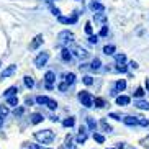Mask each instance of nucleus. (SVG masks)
Returning a JSON list of instances; mask_svg holds the SVG:
<instances>
[{
  "label": "nucleus",
  "mask_w": 149,
  "mask_h": 149,
  "mask_svg": "<svg viewBox=\"0 0 149 149\" xmlns=\"http://www.w3.org/2000/svg\"><path fill=\"white\" fill-rule=\"evenodd\" d=\"M88 43L97 44V43H98V36H97V35H88Z\"/></svg>",
  "instance_id": "nucleus-38"
},
{
  "label": "nucleus",
  "mask_w": 149,
  "mask_h": 149,
  "mask_svg": "<svg viewBox=\"0 0 149 149\" xmlns=\"http://www.w3.org/2000/svg\"><path fill=\"white\" fill-rule=\"evenodd\" d=\"M15 72H17V66H15V64L7 66L3 70H2V74H0V80H5V79H8V77H12Z\"/></svg>",
  "instance_id": "nucleus-6"
},
{
  "label": "nucleus",
  "mask_w": 149,
  "mask_h": 149,
  "mask_svg": "<svg viewBox=\"0 0 149 149\" xmlns=\"http://www.w3.org/2000/svg\"><path fill=\"white\" fill-rule=\"evenodd\" d=\"M57 88H59V90H61V92H66L67 88H69V85H67V84L64 82V80H62V82L59 84V85H57Z\"/></svg>",
  "instance_id": "nucleus-39"
},
{
  "label": "nucleus",
  "mask_w": 149,
  "mask_h": 149,
  "mask_svg": "<svg viewBox=\"0 0 149 149\" xmlns=\"http://www.w3.org/2000/svg\"><path fill=\"white\" fill-rule=\"evenodd\" d=\"M30 149H40V146H38V144H31Z\"/></svg>",
  "instance_id": "nucleus-48"
},
{
  "label": "nucleus",
  "mask_w": 149,
  "mask_h": 149,
  "mask_svg": "<svg viewBox=\"0 0 149 149\" xmlns=\"http://www.w3.org/2000/svg\"><path fill=\"white\" fill-rule=\"evenodd\" d=\"M48 149H51V148H48Z\"/></svg>",
  "instance_id": "nucleus-53"
},
{
  "label": "nucleus",
  "mask_w": 149,
  "mask_h": 149,
  "mask_svg": "<svg viewBox=\"0 0 149 149\" xmlns=\"http://www.w3.org/2000/svg\"><path fill=\"white\" fill-rule=\"evenodd\" d=\"M93 20H95V22H98V23H103V25H105L108 18H107V15L103 13V12H98V13H93Z\"/></svg>",
  "instance_id": "nucleus-16"
},
{
  "label": "nucleus",
  "mask_w": 149,
  "mask_h": 149,
  "mask_svg": "<svg viewBox=\"0 0 149 149\" xmlns=\"http://www.w3.org/2000/svg\"><path fill=\"white\" fill-rule=\"evenodd\" d=\"M51 12H53L54 17H59V15H61V10L57 8V7H51Z\"/></svg>",
  "instance_id": "nucleus-43"
},
{
  "label": "nucleus",
  "mask_w": 149,
  "mask_h": 149,
  "mask_svg": "<svg viewBox=\"0 0 149 149\" xmlns=\"http://www.w3.org/2000/svg\"><path fill=\"white\" fill-rule=\"evenodd\" d=\"M113 66H115V69H113V70H116V72H121V74L128 72V67L125 66V62H115Z\"/></svg>",
  "instance_id": "nucleus-19"
},
{
  "label": "nucleus",
  "mask_w": 149,
  "mask_h": 149,
  "mask_svg": "<svg viewBox=\"0 0 149 149\" xmlns=\"http://www.w3.org/2000/svg\"><path fill=\"white\" fill-rule=\"evenodd\" d=\"M35 102H36V103H40V105H46L49 110H56V108H57V102H56V100H53V98H49V97L38 95Z\"/></svg>",
  "instance_id": "nucleus-4"
},
{
  "label": "nucleus",
  "mask_w": 149,
  "mask_h": 149,
  "mask_svg": "<svg viewBox=\"0 0 149 149\" xmlns=\"http://www.w3.org/2000/svg\"><path fill=\"white\" fill-rule=\"evenodd\" d=\"M61 59L64 62H70L72 61V53H70L67 48H62V51H61Z\"/></svg>",
  "instance_id": "nucleus-15"
},
{
  "label": "nucleus",
  "mask_w": 149,
  "mask_h": 149,
  "mask_svg": "<svg viewBox=\"0 0 149 149\" xmlns=\"http://www.w3.org/2000/svg\"><path fill=\"white\" fill-rule=\"evenodd\" d=\"M15 116H22L23 113H25V108H23V107H18V108H15Z\"/></svg>",
  "instance_id": "nucleus-40"
},
{
  "label": "nucleus",
  "mask_w": 149,
  "mask_h": 149,
  "mask_svg": "<svg viewBox=\"0 0 149 149\" xmlns=\"http://www.w3.org/2000/svg\"><path fill=\"white\" fill-rule=\"evenodd\" d=\"M123 123H125L126 126H138V125H139V120H138V116H125V118H123Z\"/></svg>",
  "instance_id": "nucleus-12"
},
{
  "label": "nucleus",
  "mask_w": 149,
  "mask_h": 149,
  "mask_svg": "<svg viewBox=\"0 0 149 149\" xmlns=\"http://www.w3.org/2000/svg\"><path fill=\"white\" fill-rule=\"evenodd\" d=\"M79 100H80V103H82L85 108L93 107V95L90 92H87V90H80L79 92Z\"/></svg>",
  "instance_id": "nucleus-2"
},
{
  "label": "nucleus",
  "mask_w": 149,
  "mask_h": 149,
  "mask_svg": "<svg viewBox=\"0 0 149 149\" xmlns=\"http://www.w3.org/2000/svg\"><path fill=\"white\" fill-rule=\"evenodd\" d=\"M64 82H66L67 85H74V82H75V74L74 72H67V74L64 75Z\"/></svg>",
  "instance_id": "nucleus-18"
},
{
  "label": "nucleus",
  "mask_w": 149,
  "mask_h": 149,
  "mask_svg": "<svg viewBox=\"0 0 149 149\" xmlns=\"http://www.w3.org/2000/svg\"><path fill=\"white\" fill-rule=\"evenodd\" d=\"M130 67H131V69H138V62L131 61V62H130Z\"/></svg>",
  "instance_id": "nucleus-46"
},
{
  "label": "nucleus",
  "mask_w": 149,
  "mask_h": 149,
  "mask_svg": "<svg viewBox=\"0 0 149 149\" xmlns=\"http://www.w3.org/2000/svg\"><path fill=\"white\" fill-rule=\"evenodd\" d=\"M87 126L92 130V131H95V128H97V121L93 118H90V116H87Z\"/></svg>",
  "instance_id": "nucleus-32"
},
{
  "label": "nucleus",
  "mask_w": 149,
  "mask_h": 149,
  "mask_svg": "<svg viewBox=\"0 0 149 149\" xmlns=\"http://www.w3.org/2000/svg\"><path fill=\"white\" fill-rule=\"evenodd\" d=\"M72 41H74V33L69 31V30H64L57 35V43L62 44V46H66V44L72 43Z\"/></svg>",
  "instance_id": "nucleus-3"
},
{
  "label": "nucleus",
  "mask_w": 149,
  "mask_h": 149,
  "mask_svg": "<svg viewBox=\"0 0 149 149\" xmlns=\"http://www.w3.org/2000/svg\"><path fill=\"white\" fill-rule=\"evenodd\" d=\"M146 88L149 90V79H146Z\"/></svg>",
  "instance_id": "nucleus-50"
},
{
  "label": "nucleus",
  "mask_w": 149,
  "mask_h": 149,
  "mask_svg": "<svg viewBox=\"0 0 149 149\" xmlns=\"http://www.w3.org/2000/svg\"><path fill=\"white\" fill-rule=\"evenodd\" d=\"M100 67H102V61L98 59V57H95V59L92 61V64H90V69H92V70H98Z\"/></svg>",
  "instance_id": "nucleus-27"
},
{
  "label": "nucleus",
  "mask_w": 149,
  "mask_h": 149,
  "mask_svg": "<svg viewBox=\"0 0 149 149\" xmlns=\"http://www.w3.org/2000/svg\"><path fill=\"white\" fill-rule=\"evenodd\" d=\"M25 103H26V105H33V98H30V97H28L26 100H25Z\"/></svg>",
  "instance_id": "nucleus-47"
},
{
  "label": "nucleus",
  "mask_w": 149,
  "mask_h": 149,
  "mask_svg": "<svg viewBox=\"0 0 149 149\" xmlns=\"http://www.w3.org/2000/svg\"><path fill=\"white\" fill-rule=\"evenodd\" d=\"M93 105H95L97 108H103V107L107 105V102L103 100V98H100V97H97V98H93Z\"/></svg>",
  "instance_id": "nucleus-26"
},
{
  "label": "nucleus",
  "mask_w": 149,
  "mask_h": 149,
  "mask_svg": "<svg viewBox=\"0 0 149 149\" xmlns=\"http://www.w3.org/2000/svg\"><path fill=\"white\" fill-rule=\"evenodd\" d=\"M43 115H40V113H33L31 115V123H33V125H38V123H41L43 121Z\"/></svg>",
  "instance_id": "nucleus-24"
},
{
  "label": "nucleus",
  "mask_w": 149,
  "mask_h": 149,
  "mask_svg": "<svg viewBox=\"0 0 149 149\" xmlns=\"http://www.w3.org/2000/svg\"><path fill=\"white\" fill-rule=\"evenodd\" d=\"M87 141V128L85 126H80L79 128V134H77V139H75V143L77 144H84Z\"/></svg>",
  "instance_id": "nucleus-11"
},
{
  "label": "nucleus",
  "mask_w": 149,
  "mask_h": 149,
  "mask_svg": "<svg viewBox=\"0 0 149 149\" xmlns=\"http://www.w3.org/2000/svg\"><path fill=\"white\" fill-rule=\"evenodd\" d=\"M103 54H107V56H113L115 54V46L113 44H107L105 48H103Z\"/></svg>",
  "instance_id": "nucleus-23"
},
{
  "label": "nucleus",
  "mask_w": 149,
  "mask_h": 149,
  "mask_svg": "<svg viewBox=\"0 0 149 149\" xmlns=\"http://www.w3.org/2000/svg\"><path fill=\"white\" fill-rule=\"evenodd\" d=\"M108 35V26L107 25H103L102 26V30H100V33H98V36H107Z\"/></svg>",
  "instance_id": "nucleus-41"
},
{
  "label": "nucleus",
  "mask_w": 149,
  "mask_h": 149,
  "mask_svg": "<svg viewBox=\"0 0 149 149\" xmlns=\"http://www.w3.org/2000/svg\"><path fill=\"white\" fill-rule=\"evenodd\" d=\"M130 102H131V98L128 95H118L116 97V105L118 107H126V105H130Z\"/></svg>",
  "instance_id": "nucleus-13"
},
{
  "label": "nucleus",
  "mask_w": 149,
  "mask_h": 149,
  "mask_svg": "<svg viewBox=\"0 0 149 149\" xmlns=\"http://www.w3.org/2000/svg\"><path fill=\"white\" fill-rule=\"evenodd\" d=\"M98 126H100L105 133H110V131H111V126H110L108 123H107V120H102V121L98 123Z\"/></svg>",
  "instance_id": "nucleus-29"
},
{
  "label": "nucleus",
  "mask_w": 149,
  "mask_h": 149,
  "mask_svg": "<svg viewBox=\"0 0 149 149\" xmlns=\"http://www.w3.org/2000/svg\"><path fill=\"white\" fill-rule=\"evenodd\" d=\"M54 80H56V74H54L53 70H48V72L44 74V82H46V88H48V90H53Z\"/></svg>",
  "instance_id": "nucleus-7"
},
{
  "label": "nucleus",
  "mask_w": 149,
  "mask_h": 149,
  "mask_svg": "<svg viewBox=\"0 0 149 149\" xmlns=\"http://www.w3.org/2000/svg\"><path fill=\"white\" fill-rule=\"evenodd\" d=\"M115 90H116V92H123V90H125V88H126V80L125 79H120V80H116V84H115Z\"/></svg>",
  "instance_id": "nucleus-17"
},
{
  "label": "nucleus",
  "mask_w": 149,
  "mask_h": 149,
  "mask_svg": "<svg viewBox=\"0 0 149 149\" xmlns=\"http://www.w3.org/2000/svg\"><path fill=\"white\" fill-rule=\"evenodd\" d=\"M74 125H75V118H72V116H69V118H66L62 121V126L64 128H72Z\"/></svg>",
  "instance_id": "nucleus-22"
},
{
  "label": "nucleus",
  "mask_w": 149,
  "mask_h": 149,
  "mask_svg": "<svg viewBox=\"0 0 149 149\" xmlns=\"http://www.w3.org/2000/svg\"><path fill=\"white\" fill-rule=\"evenodd\" d=\"M66 149H77L74 146V143H72V134H67L66 136V146H64Z\"/></svg>",
  "instance_id": "nucleus-25"
},
{
  "label": "nucleus",
  "mask_w": 149,
  "mask_h": 149,
  "mask_svg": "<svg viewBox=\"0 0 149 149\" xmlns=\"http://www.w3.org/2000/svg\"><path fill=\"white\" fill-rule=\"evenodd\" d=\"M8 111H10V110H8V107H7V105H0V116H3V118H5V116L8 115Z\"/></svg>",
  "instance_id": "nucleus-35"
},
{
  "label": "nucleus",
  "mask_w": 149,
  "mask_h": 149,
  "mask_svg": "<svg viewBox=\"0 0 149 149\" xmlns=\"http://www.w3.org/2000/svg\"><path fill=\"white\" fill-rule=\"evenodd\" d=\"M49 61V53L48 51H43V53H40L38 56H36V59H35V66L36 67H43V66H46V62Z\"/></svg>",
  "instance_id": "nucleus-5"
},
{
  "label": "nucleus",
  "mask_w": 149,
  "mask_h": 149,
  "mask_svg": "<svg viewBox=\"0 0 149 149\" xmlns=\"http://www.w3.org/2000/svg\"><path fill=\"white\" fill-rule=\"evenodd\" d=\"M77 20H79V13H72V17L67 18V25H75Z\"/></svg>",
  "instance_id": "nucleus-34"
},
{
  "label": "nucleus",
  "mask_w": 149,
  "mask_h": 149,
  "mask_svg": "<svg viewBox=\"0 0 149 149\" xmlns=\"http://www.w3.org/2000/svg\"><path fill=\"white\" fill-rule=\"evenodd\" d=\"M108 118H113V120H116V121H120V120H121V116H120V115H116V113H110Z\"/></svg>",
  "instance_id": "nucleus-45"
},
{
  "label": "nucleus",
  "mask_w": 149,
  "mask_h": 149,
  "mask_svg": "<svg viewBox=\"0 0 149 149\" xmlns=\"http://www.w3.org/2000/svg\"><path fill=\"white\" fill-rule=\"evenodd\" d=\"M134 107L139 110H149V102L143 100V98H136L134 100Z\"/></svg>",
  "instance_id": "nucleus-14"
},
{
  "label": "nucleus",
  "mask_w": 149,
  "mask_h": 149,
  "mask_svg": "<svg viewBox=\"0 0 149 149\" xmlns=\"http://www.w3.org/2000/svg\"><path fill=\"white\" fill-rule=\"evenodd\" d=\"M115 56V62H126V54L125 53H118V54H113Z\"/></svg>",
  "instance_id": "nucleus-30"
},
{
  "label": "nucleus",
  "mask_w": 149,
  "mask_h": 149,
  "mask_svg": "<svg viewBox=\"0 0 149 149\" xmlns=\"http://www.w3.org/2000/svg\"><path fill=\"white\" fill-rule=\"evenodd\" d=\"M56 138L53 130H41V131H36L35 133V139L41 144H51Z\"/></svg>",
  "instance_id": "nucleus-1"
},
{
  "label": "nucleus",
  "mask_w": 149,
  "mask_h": 149,
  "mask_svg": "<svg viewBox=\"0 0 149 149\" xmlns=\"http://www.w3.org/2000/svg\"><path fill=\"white\" fill-rule=\"evenodd\" d=\"M2 125H3V116H0V128H2Z\"/></svg>",
  "instance_id": "nucleus-49"
},
{
  "label": "nucleus",
  "mask_w": 149,
  "mask_h": 149,
  "mask_svg": "<svg viewBox=\"0 0 149 149\" xmlns=\"http://www.w3.org/2000/svg\"><path fill=\"white\" fill-rule=\"evenodd\" d=\"M0 67H2V61H0Z\"/></svg>",
  "instance_id": "nucleus-51"
},
{
  "label": "nucleus",
  "mask_w": 149,
  "mask_h": 149,
  "mask_svg": "<svg viewBox=\"0 0 149 149\" xmlns=\"http://www.w3.org/2000/svg\"><path fill=\"white\" fill-rule=\"evenodd\" d=\"M88 8L92 10L93 13H98V12H105V5L100 3L98 0H92V2L88 3Z\"/></svg>",
  "instance_id": "nucleus-9"
},
{
  "label": "nucleus",
  "mask_w": 149,
  "mask_h": 149,
  "mask_svg": "<svg viewBox=\"0 0 149 149\" xmlns=\"http://www.w3.org/2000/svg\"><path fill=\"white\" fill-rule=\"evenodd\" d=\"M144 88H143V87H138V88H136V90H134V93H133V95H134V98H143V97H144Z\"/></svg>",
  "instance_id": "nucleus-31"
},
{
  "label": "nucleus",
  "mask_w": 149,
  "mask_h": 149,
  "mask_svg": "<svg viewBox=\"0 0 149 149\" xmlns=\"http://www.w3.org/2000/svg\"><path fill=\"white\" fill-rule=\"evenodd\" d=\"M70 53H74V56H77L79 59H85V57H88V51L87 49L80 48V46H74L72 49H69Z\"/></svg>",
  "instance_id": "nucleus-8"
},
{
  "label": "nucleus",
  "mask_w": 149,
  "mask_h": 149,
  "mask_svg": "<svg viewBox=\"0 0 149 149\" xmlns=\"http://www.w3.org/2000/svg\"><path fill=\"white\" fill-rule=\"evenodd\" d=\"M57 20H59V23H62V25H67V18H66V17L59 15V17H57Z\"/></svg>",
  "instance_id": "nucleus-44"
},
{
  "label": "nucleus",
  "mask_w": 149,
  "mask_h": 149,
  "mask_svg": "<svg viewBox=\"0 0 149 149\" xmlns=\"http://www.w3.org/2000/svg\"><path fill=\"white\" fill-rule=\"evenodd\" d=\"M25 85H26L28 88H33L35 87V80H33V77H31V75H25Z\"/></svg>",
  "instance_id": "nucleus-28"
},
{
  "label": "nucleus",
  "mask_w": 149,
  "mask_h": 149,
  "mask_svg": "<svg viewBox=\"0 0 149 149\" xmlns=\"http://www.w3.org/2000/svg\"><path fill=\"white\" fill-rule=\"evenodd\" d=\"M93 139L97 141V143H100V144H103L105 143V136L100 134V133H93Z\"/></svg>",
  "instance_id": "nucleus-33"
},
{
  "label": "nucleus",
  "mask_w": 149,
  "mask_h": 149,
  "mask_svg": "<svg viewBox=\"0 0 149 149\" xmlns=\"http://www.w3.org/2000/svg\"><path fill=\"white\" fill-rule=\"evenodd\" d=\"M85 33H87V35H93V28H92V23L90 22L85 23Z\"/></svg>",
  "instance_id": "nucleus-37"
},
{
  "label": "nucleus",
  "mask_w": 149,
  "mask_h": 149,
  "mask_svg": "<svg viewBox=\"0 0 149 149\" xmlns=\"http://www.w3.org/2000/svg\"><path fill=\"white\" fill-rule=\"evenodd\" d=\"M17 92H18V87H17V85H12V87H8V88H7V90L3 92V97L7 98V97L17 95Z\"/></svg>",
  "instance_id": "nucleus-20"
},
{
  "label": "nucleus",
  "mask_w": 149,
  "mask_h": 149,
  "mask_svg": "<svg viewBox=\"0 0 149 149\" xmlns=\"http://www.w3.org/2000/svg\"><path fill=\"white\" fill-rule=\"evenodd\" d=\"M82 82L85 84V85H92V84H93V79L90 77V75H84V77H82Z\"/></svg>",
  "instance_id": "nucleus-36"
},
{
  "label": "nucleus",
  "mask_w": 149,
  "mask_h": 149,
  "mask_svg": "<svg viewBox=\"0 0 149 149\" xmlns=\"http://www.w3.org/2000/svg\"><path fill=\"white\" fill-rule=\"evenodd\" d=\"M43 43H44V36L43 35H36L35 38H33V41L30 43V49L31 51H35V49H38Z\"/></svg>",
  "instance_id": "nucleus-10"
},
{
  "label": "nucleus",
  "mask_w": 149,
  "mask_h": 149,
  "mask_svg": "<svg viewBox=\"0 0 149 149\" xmlns=\"http://www.w3.org/2000/svg\"><path fill=\"white\" fill-rule=\"evenodd\" d=\"M148 139H149V136H148Z\"/></svg>",
  "instance_id": "nucleus-52"
},
{
  "label": "nucleus",
  "mask_w": 149,
  "mask_h": 149,
  "mask_svg": "<svg viewBox=\"0 0 149 149\" xmlns=\"http://www.w3.org/2000/svg\"><path fill=\"white\" fill-rule=\"evenodd\" d=\"M17 105H18V97L17 95L7 97V107H17Z\"/></svg>",
  "instance_id": "nucleus-21"
},
{
  "label": "nucleus",
  "mask_w": 149,
  "mask_h": 149,
  "mask_svg": "<svg viewBox=\"0 0 149 149\" xmlns=\"http://www.w3.org/2000/svg\"><path fill=\"white\" fill-rule=\"evenodd\" d=\"M138 120H139V126H148V125H149V121H148V120H146V118H143V116H138Z\"/></svg>",
  "instance_id": "nucleus-42"
}]
</instances>
